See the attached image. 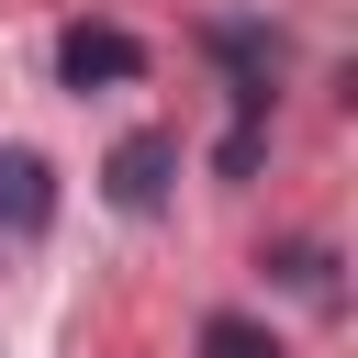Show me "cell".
Returning <instances> with one entry per match:
<instances>
[{
  "mask_svg": "<svg viewBox=\"0 0 358 358\" xmlns=\"http://www.w3.org/2000/svg\"><path fill=\"white\" fill-rule=\"evenodd\" d=\"M56 78L67 90H123V78H145V45L123 22H67L56 34Z\"/></svg>",
  "mask_w": 358,
  "mask_h": 358,
  "instance_id": "1",
  "label": "cell"
},
{
  "mask_svg": "<svg viewBox=\"0 0 358 358\" xmlns=\"http://www.w3.org/2000/svg\"><path fill=\"white\" fill-rule=\"evenodd\" d=\"M168 168H179V134H123L112 168H101L112 179V213H157L168 201Z\"/></svg>",
  "mask_w": 358,
  "mask_h": 358,
  "instance_id": "2",
  "label": "cell"
},
{
  "mask_svg": "<svg viewBox=\"0 0 358 358\" xmlns=\"http://www.w3.org/2000/svg\"><path fill=\"white\" fill-rule=\"evenodd\" d=\"M45 213H56V190H45V157H22V145H11V157H0V224H11V235H34Z\"/></svg>",
  "mask_w": 358,
  "mask_h": 358,
  "instance_id": "3",
  "label": "cell"
},
{
  "mask_svg": "<svg viewBox=\"0 0 358 358\" xmlns=\"http://www.w3.org/2000/svg\"><path fill=\"white\" fill-rule=\"evenodd\" d=\"M201 358H291V347H280L268 324H246V313H213V324H201Z\"/></svg>",
  "mask_w": 358,
  "mask_h": 358,
  "instance_id": "4",
  "label": "cell"
}]
</instances>
